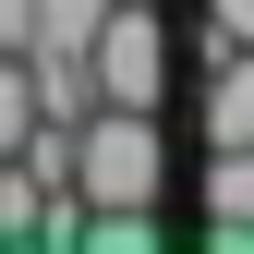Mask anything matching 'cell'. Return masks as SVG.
<instances>
[{
    "label": "cell",
    "mask_w": 254,
    "mask_h": 254,
    "mask_svg": "<svg viewBox=\"0 0 254 254\" xmlns=\"http://www.w3.org/2000/svg\"><path fill=\"white\" fill-rule=\"evenodd\" d=\"M85 73H97L109 109H170V0H109L97 37H85Z\"/></svg>",
    "instance_id": "obj_2"
},
{
    "label": "cell",
    "mask_w": 254,
    "mask_h": 254,
    "mask_svg": "<svg viewBox=\"0 0 254 254\" xmlns=\"http://www.w3.org/2000/svg\"><path fill=\"white\" fill-rule=\"evenodd\" d=\"M73 194L85 206H157L170 194V133H157V109H85L73 121Z\"/></svg>",
    "instance_id": "obj_1"
},
{
    "label": "cell",
    "mask_w": 254,
    "mask_h": 254,
    "mask_svg": "<svg viewBox=\"0 0 254 254\" xmlns=\"http://www.w3.org/2000/svg\"><path fill=\"white\" fill-rule=\"evenodd\" d=\"M206 230L218 242H254V145H206Z\"/></svg>",
    "instance_id": "obj_4"
},
{
    "label": "cell",
    "mask_w": 254,
    "mask_h": 254,
    "mask_svg": "<svg viewBox=\"0 0 254 254\" xmlns=\"http://www.w3.org/2000/svg\"><path fill=\"white\" fill-rule=\"evenodd\" d=\"M194 145H254V49H206V73H194Z\"/></svg>",
    "instance_id": "obj_3"
},
{
    "label": "cell",
    "mask_w": 254,
    "mask_h": 254,
    "mask_svg": "<svg viewBox=\"0 0 254 254\" xmlns=\"http://www.w3.org/2000/svg\"><path fill=\"white\" fill-rule=\"evenodd\" d=\"M194 24H206V49H254V0H194Z\"/></svg>",
    "instance_id": "obj_5"
},
{
    "label": "cell",
    "mask_w": 254,
    "mask_h": 254,
    "mask_svg": "<svg viewBox=\"0 0 254 254\" xmlns=\"http://www.w3.org/2000/svg\"><path fill=\"white\" fill-rule=\"evenodd\" d=\"M0 49H37V0H0Z\"/></svg>",
    "instance_id": "obj_6"
}]
</instances>
